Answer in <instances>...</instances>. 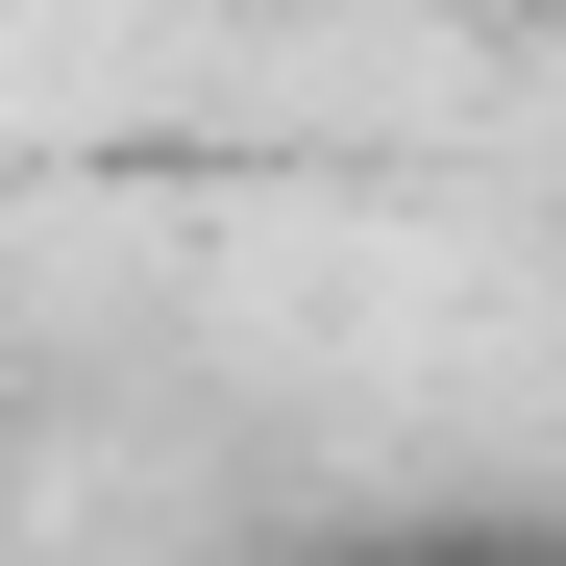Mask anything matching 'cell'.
Instances as JSON below:
<instances>
[{"mask_svg": "<svg viewBox=\"0 0 566 566\" xmlns=\"http://www.w3.org/2000/svg\"><path fill=\"white\" fill-rule=\"evenodd\" d=\"M395 566H542V542H395Z\"/></svg>", "mask_w": 566, "mask_h": 566, "instance_id": "6da1fadb", "label": "cell"}]
</instances>
